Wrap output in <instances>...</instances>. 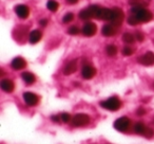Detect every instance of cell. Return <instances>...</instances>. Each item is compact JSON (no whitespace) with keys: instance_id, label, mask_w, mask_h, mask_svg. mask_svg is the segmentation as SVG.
I'll use <instances>...</instances> for the list:
<instances>
[{"instance_id":"obj_17","label":"cell","mask_w":154,"mask_h":144,"mask_svg":"<svg viewBox=\"0 0 154 144\" xmlns=\"http://www.w3.org/2000/svg\"><path fill=\"white\" fill-rule=\"evenodd\" d=\"M26 31H28V28H26L24 26L18 27L15 30V32H14V37H15L17 40H22V39L26 38Z\"/></svg>"},{"instance_id":"obj_2","label":"cell","mask_w":154,"mask_h":144,"mask_svg":"<svg viewBox=\"0 0 154 144\" xmlns=\"http://www.w3.org/2000/svg\"><path fill=\"white\" fill-rule=\"evenodd\" d=\"M100 106L105 108V109L110 110V111H116V110H118L122 107V102L117 97H111L106 100V101L101 102Z\"/></svg>"},{"instance_id":"obj_28","label":"cell","mask_w":154,"mask_h":144,"mask_svg":"<svg viewBox=\"0 0 154 144\" xmlns=\"http://www.w3.org/2000/svg\"><path fill=\"white\" fill-rule=\"evenodd\" d=\"M61 121L63 123H69L70 121H72V118H71V114H68V112H63V114H61Z\"/></svg>"},{"instance_id":"obj_35","label":"cell","mask_w":154,"mask_h":144,"mask_svg":"<svg viewBox=\"0 0 154 144\" xmlns=\"http://www.w3.org/2000/svg\"><path fill=\"white\" fill-rule=\"evenodd\" d=\"M70 5H76L77 2H78V0H66Z\"/></svg>"},{"instance_id":"obj_22","label":"cell","mask_w":154,"mask_h":144,"mask_svg":"<svg viewBox=\"0 0 154 144\" xmlns=\"http://www.w3.org/2000/svg\"><path fill=\"white\" fill-rule=\"evenodd\" d=\"M47 8L49 11L56 12L58 10V8H59V5H58V2L55 1V0H49L47 3Z\"/></svg>"},{"instance_id":"obj_5","label":"cell","mask_w":154,"mask_h":144,"mask_svg":"<svg viewBox=\"0 0 154 144\" xmlns=\"http://www.w3.org/2000/svg\"><path fill=\"white\" fill-rule=\"evenodd\" d=\"M72 125L74 127H82L86 126L90 122V117L86 114H77L72 118Z\"/></svg>"},{"instance_id":"obj_19","label":"cell","mask_w":154,"mask_h":144,"mask_svg":"<svg viewBox=\"0 0 154 144\" xmlns=\"http://www.w3.org/2000/svg\"><path fill=\"white\" fill-rule=\"evenodd\" d=\"M21 78H22V80H23V82L28 85H32L33 83H35V81H36L35 75L33 73H31V72H23V73L21 74Z\"/></svg>"},{"instance_id":"obj_1","label":"cell","mask_w":154,"mask_h":144,"mask_svg":"<svg viewBox=\"0 0 154 144\" xmlns=\"http://www.w3.org/2000/svg\"><path fill=\"white\" fill-rule=\"evenodd\" d=\"M132 13L136 16L139 22H149L153 19V14L147 10L146 8H138V7H132Z\"/></svg>"},{"instance_id":"obj_30","label":"cell","mask_w":154,"mask_h":144,"mask_svg":"<svg viewBox=\"0 0 154 144\" xmlns=\"http://www.w3.org/2000/svg\"><path fill=\"white\" fill-rule=\"evenodd\" d=\"M143 136H145L146 138H148V139H151L152 137H154V130L152 128H150V127H148L146 133H143Z\"/></svg>"},{"instance_id":"obj_15","label":"cell","mask_w":154,"mask_h":144,"mask_svg":"<svg viewBox=\"0 0 154 144\" xmlns=\"http://www.w3.org/2000/svg\"><path fill=\"white\" fill-rule=\"evenodd\" d=\"M11 66L14 70H22V69H24L26 67V62L22 57L18 56V57H15L12 60Z\"/></svg>"},{"instance_id":"obj_18","label":"cell","mask_w":154,"mask_h":144,"mask_svg":"<svg viewBox=\"0 0 154 144\" xmlns=\"http://www.w3.org/2000/svg\"><path fill=\"white\" fill-rule=\"evenodd\" d=\"M41 37H42V34L39 30H33L32 32L29 34V40H30L31 43H37L40 41Z\"/></svg>"},{"instance_id":"obj_16","label":"cell","mask_w":154,"mask_h":144,"mask_svg":"<svg viewBox=\"0 0 154 144\" xmlns=\"http://www.w3.org/2000/svg\"><path fill=\"white\" fill-rule=\"evenodd\" d=\"M0 86H1V89H2L5 92H8V93L13 92L14 88H15V85H14L13 81L9 80V78H5V80L1 81Z\"/></svg>"},{"instance_id":"obj_4","label":"cell","mask_w":154,"mask_h":144,"mask_svg":"<svg viewBox=\"0 0 154 144\" xmlns=\"http://www.w3.org/2000/svg\"><path fill=\"white\" fill-rule=\"evenodd\" d=\"M114 127L116 130L122 131V133L128 131L131 127V120L127 117H122L114 122Z\"/></svg>"},{"instance_id":"obj_29","label":"cell","mask_w":154,"mask_h":144,"mask_svg":"<svg viewBox=\"0 0 154 144\" xmlns=\"http://www.w3.org/2000/svg\"><path fill=\"white\" fill-rule=\"evenodd\" d=\"M138 22H139L138 19H137L135 15H132V16H130V17H128V24H130V26H136Z\"/></svg>"},{"instance_id":"obj_9","label":"cell","mask_w":154,"mask_h":144,"mask_svg":"<svg viewBox=\"0 0 154 144\" xmlns=\"http://www.w3.org/2000/svg\"><path fill=\"white\" fill-rule=\"evenodd\" d=\"M118 31H119V27L115 26V24H113L112 22H110V24H107L103 27L101 33H103V35L106 37H112V36H115Z\"/></svg>"},{"instance_id":"obj_36","label":"cell","mask_w":154,"mask_h":144,"mask_svg":"<svg viewBox=\"0 0 154 144\" xmlns=\"http://www.w3.org/2000/svg\"><path fill=\"white\" fill-rule=\"evenodd\" d=\"M153 87H154V83H153Z\"/></svg>"},{"instance_id":"obj_37","label":"cell","mask_w":154,"mask_h":144,"mask_svg":"<svg viewBox=\"0 0 154 144\" xmlns=\"http://www.w3.org/2000/svg\"><path fill=\"white\" fill-rule=\"evenodd\" d=\"M153 123H154V121H153Z\"/></svg>"},{"instance_id":"obj_21","label":"cell","mask_w":154,"mask_h":144,"mask_svg":"<svg viewBox=\"0 0 154 144\" xmlns=\"http://www.w3.org/2000/svg\"><path fill=\"white\" fill-rule=\"evenodd\" d=\"M147 128L148 127L146 126L145 123H143V122H137V123H135V125H134V131L135 133H139V135H143V133H146Z\"/></svg>"},{"instance_id":"obj_25","label":"cell","mask_w":154,"mask_h":144,"mask_svg":"<svg viewBox=\"0 0 154 144\" xmlns=\"http://www.w3.org/2000/svg\"><path fill=\"white\" fill-rule=\"evenodd\" d=\"M73 19H74V14L66 13V15L63 16V18H62V21H63L64 24H69V22L73 21Z\"/></svg>"},{"instance_id":"obj_13","label":"cell","mask_w":154,"mask_h":144,"mask_svg":"<svg viewBox=\"0 0 154 144\" xmlns=\"http://www.w3.org/2000/svg\"><path fill=\"white\" fill-rule=\"evenodd\" d=\"M15 13L21 19H26L30 15V8L26 5H19L15 8Z\"/></svg>"},{"instance_id":"obj_8","label":"cell","mask_w":154,"mask_h":144,"mask_svg":"<svg viewBox=\"0 0 154 144\" xmlns=\"http://www.w3.org/2000/svg\"><path fill=\"white\" fill-rule=\"evenodd\" d=\"M137 62L143 66H152V65H154V53L151 51L146 52L145 54H143L137 58Z\"/></svg>"},{"instance_id":"obj_23","label":"cell","mask_w":154,"mask_h":144,"mask_svg":"<svg viewBox=\"0 0 154 144\" xmlns=\"http://www.w3.org/2000/svg\"><path fill=\"white\" fill-rule=\"evenodd\" d=\"M122 40H124V43H133L135 41V36L134 34H132V33H125L124 35H122Z\"/></svg>"},{"instance_id":"obj_34","label":"cell","mask_w":154,"mask_h":144,"mask_svg":"<svg viewBox=\"0 0 154 144\" xmlns=\"http://www.w3.org/2000/svg\"><path fill=\"white\" fill-rule=\"evenodd\" d=\"M39 24H40L41 27H45L48 24V20L47 19H41L40 21H39Z\"/></svg>"},{"instance_id":"obj_20","label":"cell","mask_w":154,"mask_h":144,"mask_svg":"<svg viewBox=\"0 0 154 144\" xmlns=\"http://www.w3.org/2000/svg\"><path fill=\"white\" fill-rule=\"evenodd\" d=\"M151 0H129V3L132 7H138V8H146L150 5Z\"/></svg>"},{"instance_id":"obj_10","label":"cell","mask_w":154,"mask_h":144,"mask_svg":"<svg viewBox=\"0 0 154 144\" xmlns=\"http://www.w3.org/2000/svg\"><path fill=\"white\" fill-rule=\"evenodd\" d=\"M82 75L85 80H91V78H93L96 75V69L92 65H84V67L82 69Z\"/></svg>"},{"instance_id":"obj_7","label":"cell","mask_w":154,"mask_h":144,"mask_svg":"<svg viewBox=\"0 0 154 144\" xmlns=\"http://www.w3.org/2000/svg\"><path fill=\"white\" fill-rule=\"evenodd\" d=\"M97 32V26L92 21H88L82 26V33L87 37H91L94 36Z\"/></svg>"},{"instance_id":"obj_32","label":"cell","mask_w":154,"mask_h":144,"mask_svg":"<svg viewBox=\"0 0 154 144\" xmlns=\"http://www.w3.org/2000/svg\"><path fill=\"white\" fill-rule=\"evenodd\" d=\"M136 114H138V116H143V114H146V110L143 109V108H138L136 111Z\"/></svg>"},{"instance_id":"obj_27","label":"cell","mask_w":154,"mask_h":144,"mask_svg":"<svg viewBox=\"0 0 154 144\" xmlns=\"http://www.w3.org/2000/svg\"><path fill=\"white\" fill-rule=\"evenodd\" d=\"M133 52H134V50H133L132 48L126 46V47H124V49H122V55L130 56V55H132V54H133Z\"/></svg>"},{"instance_id":"obj_31","label":"cell","mask_w":154,"mask_h":144,"mask_svg":"<svg viewBox=\"0 0 154 144\" xmlns=\"http://www.w3.org/2000/svg\"><path fill=\"white\" fill-rule=\"evenodd\" d=\"M134 36H135V39H136L137 41H143V39H145V35H143L140 31H136L135 34H134Z\"/></svg>"},{"instance_id":"obj_12","label":"cell","mask_w":154,"mask_h":144,"mask_svg":"<svg viewBox=\"0 0 154 144\" xmlns=\"http://www.w3.org/2000/svg\"><path fill=\"white\" fill-rule=\"evenodd\" d=\"M23 100L26 105L29 106H36L39 102V97L33 92H24L23 93Z\"/></svg>"},{"instance_id":"obj_11","label":"cell","mask_w":154,"mask_h":144,"mask_svg":"<svg viewBox=\"0 0 154 144\" xmlns=\"http://www.w3.org/2000/svg\"><path fill=\"white\" fill-rule=\"evenodd\" d=\"M125 19V13L120 8H114L113 9V19H112V24L115 26L120 27Z\"/></svg>"},{"instance_id":"obj_6","label":"cell","mask_w":154,"mask_h":144,"mask_svg":"<svg viewBox=\"0 0 154 144\" xmlns=\"http://www.w3.org/2000/svg\"><path fill=\"white\" fill-rule=\"evenodd\" d=\"M96 19L105 20V21H112L113 19V9H108V8L99 7L97 12Z\"/></svg>"},{"instance_id":"obj_3","label":"cell","mask_w":154,"mask_h":144,"mask_svg":"<svg viewBox=\"0 0 154 144\" xmlns=\"http://www.w3.org/2000/svg\"><path fill=\"white\" fill-rule=\"evenodd\" d=\"M99 5H90L87 9H84L80 11L79 13V18L82 20H89L92 19V18H96L97 12H98Z\"/></svg>"},{"instance_id":"obj_33","label":"cell","mask_w":154,"mask_h":144,"mask_svg":"<svg viewBox=\"0 0 154 144\" xmlns=\"http://www.w3.org/2000/svg\"><path fill=\"white\" fill-rule=\"evenodd\" d=\"M52 121H53V122H59L60 120H61V117H59V116H53L52 117Z\"/></svg>"},{"instance_id":"obj_26","label":"cell","mask_w":154,"mask_h":144,"mask_svg":"<svg viewBox=\"0 0 154 144\" xmlns=\"http://www.w3.org/2000/svg\"><path fill=\"white\" fill-rule=\"evenodd\" d=\"M68 32L70 35H77V34H79L80 31H79V28H78L77 26H72L69 28Z\"/></svg>"},{"instance_id":"obj_24","label":"cell","mask_w":154,"mask_h":144,"mask_svg":"<svg viewBox=\"0 0 154 144\" xmlns=\"http://www.w3.org/2000/svg\"><path fill=\"white\" fill-rule=\"evenodd\" d=\"M106 51L109 56H115L117 54V47L114 45H109L106 48Z\"/></svg>"},{"instance_id":"obj_14","label":"cell","mask_w":154,"mask_h":144,"mask_svg":"<svg viewBox=\"0 0 154 144\" xmlns=\"http://www.w3.org/2000/svg\"><path fill=\"white\" fill-rule=\"evenodd\" d=\"M77 67H78V62L77 59H73L71 62H69L68 64L64 66L63 68V74L64 75H71L74 72H76Z\"/></svg>"}]
</instances>
